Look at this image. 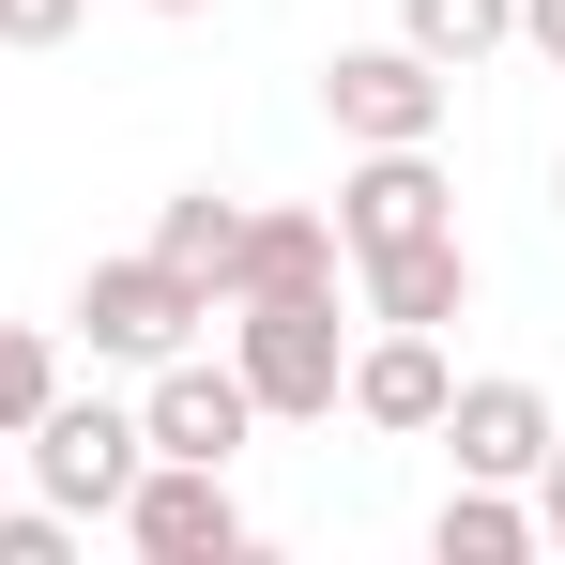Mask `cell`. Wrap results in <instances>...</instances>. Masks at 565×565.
Returning a JSON list of instances; mask_svg holds the SVG:
<instances>
[{"label": "cell", "mask_w": 565, "mask_h": 565, "mask_svg": "<svg viewBox=\"0 0 565 565\" xmlns=\"http://www.w3.org/2000/svg\"><path fill=\"white\" fill-rule=\"evenodd\" d=\"M352 276H367V321H413V337H444V321L473 306V245H459V230H413V245H367Z\"/></svg>", "instance_id": "obj_11"}, {"label": "cell", "mask_w": 565, "mask_h": 565, "mask_svg": "<svg viewBox=\"0 0 565 565\" xmlns=\"http://www.w3.org/2000/svg\"><path fill=\"white\" fill-rule=\"evenodd\" d=\"M138 15H214V0H138Z\"/></svg>", "instance_id": "obj_20"}, {"label": "cell", "mask_w": 565, "mask_h": 565, "mask_svg": "<svg viewBox=\"0 0 565 565\" xmlns=\"http://www.w3.org/2000/svg\"><path fill=\"white\" fill-rule=\"evenodd\" d=\"M62 551H77V520H62L46 489H31V504H0V565H62Z\"/></svg>", "instance_id": "obj_16"}, {"label": "cell", "mask_w": 565, "mask_h": 565, "mask_svg": "<svg viewBox=\"0 0 565 565\" xmlns=\"http://www.w3.org/2000/svg\"><path fill=\"white\" fill-rule=\"evenodd\" d=\"M230 367H245V397H260V428H337V382H352V321H337V290L230 306Z\"/></svg>", "instance_id": "obj_1"}, {"label": "cell", "mask_w": 565, "mask_h": 565, "mask_svg": "<svg viewBox=\"0 0 565 565\" xmlns=\"http://www.w3.org/2000/svg\"><path fill=\"white\" fill-rule=\"evenodd\" d=\"M199 321H214V290L169 276L153 245L77 276V337H93V367H169V352H199Z\"/></svg>", "instance_id": "obj_4"}, {"label": "cell", "mask_w": 565, "mask_h": 565, "mask_svg": "<svg viewBox=\"0 0 565 565\" xmlns=\"http://www.w3.org/2000/svg\"><path fill=\"white\" fill-rule=\"evenodd\" d=\"M520 504H535V551H565V428H551V459L520 473Z\"/></svg>", "instance_id": "obj_18"}, {"label": "cell", "mask_w": 565, "mask_h": 565, "mask_svg": "<svg viewBox=\"0 0 565 565\" xmlns=\"http://www.w3.org/2000/svg\"><path fill=\"white\" fill-rule=\"evenodd\" d=\"M413 230H459V184H444V138H397V153H352L337 169V245H413Z\"/></svg>", "instance_id": "obj_7"}, {"label": "cell", "mask_w": 565, "mask_h": 565, "mask_svg": "<svg viewBox=\"0 0 565 565\" xmlns=\"http://www.w3.org/2000/svg\"><path fill=\"white\" fill-rule=\"evenodd\" d=\"M93 0H0V46H77Z\"/></svg>", "instance_id": "obj_17"}, {"label": "cell", "mask_w": 565, "mask_h": 565, "mask_svg": "<svg viewBox=\"0 0 565 565\" xmlns=\"http://www.w3.org/2000/svg\"><path fill=\"white\" fill-rule=\"evenodd\" d=\"M551 199H565V169H551Z\"/></svg>", "instance_id": "obj_22"}, {"label": "cell", "mask_w": 565, "mask_h": 565, "mask_svg": "<svg viewBox=\"0 0 565 565\" xmlns=\"http://www.w3.org/2000/svg\"><path fill=\"white\" fill-rule=\"evenodd\" d=\"M0 473H15V444H0Z\"/></svg>", "instance_id": "obj_21"}, {"label": "cell", "mask_w": 565, "mask_h": 565, "mask_svg": "<svg viewBox=\"0 0 565 565\" xmlns=\"http://www.w3.org/2000/svg\"><path fill=\"white\" fill-rule=\"evenodd\" d=\"M520 46H535V62H565V0H520Z\"/></svg>", "instance_id": "obj_19"}, {"label": "cell", "mask_w": 565, "mask_h": 565, "mask_svg": "<svg viewBox=\"0 0 565 565\" xmlns=\"http://www.w3.org/2000/svg\"><path fill=\"white\" fill-rule=\"evenodd\" d=\"M138 444L153 459H245L260 444V397H245V367L230 352H169V367H138Z\"/></svg>", "instance_id": "obj_6"}, {"label": "cell", "mask_w": 565, "mask_h": 565, "mask_svg": "<svg viewBox=\"0 0 565 565\" xmlns=\"http://www.w3.org/2000/svg\"><path fill=\"white\" fill-rule=\"evenodd\" d=\"M107 535L138 565H245V504L214 459H138V489L107 504Z\"/></svg>", "instance_id": "obj_5"}, {"label": "cell", "mask_w": 565, "mask_h": 565, "mask_svg": "<svg viewBox=\"0 0 565 565\" xmlns=\"http://www.w3.org/2000/svg\"><path fill=\"white\" fill-rule=\"evenodd\" d=\"M15 459H31V489H46V504L93 535L107 504L138 489V459H153V444H138V397H77V382H62V397L15 428Z\"/></svg>", "instance_id": "obj_2"}, {"label": "cell", "mask_w": 565, "mask_h": 565, "mask_svg": "<svg viewBox=\"0 0 565 565\" xmlns=\"http://www.w3.org/2000/svg\"><path fill=\"white\" fill-rule=\"evenodd\" d=\"M551 428H565V413L535 397V382L489 367V382H459V397H444V428H428V444H444L459 473H489V489H520V473L551 459Z\"/></svg>", "instance_id": "obj_10"}, {"label": "cell", "mask_w": 565, "mask_h": 565, "mask_svg": "<svg viewBox=\"0 0 565 565\" xmlns=\"http://www.w3.org/2000/svg\"><path fill=\"white\" fill-rule=\"evenodd\" d=\"M230 245H245V199H230V184H184L169 214H153V260L199 276V290H230Z\"/></svg>", "instance_id": "obj_13"}, {"label": "cell", "mask_w": 565, "mask_h": 565, "mask_svg": "<svg viewBox=\"0 0 565 565\" xmlns=\"http://www.w3.org/2000/svg\"><path fill=\"white\" fill-rule=\"evenodd\" d=\"M397 31H413L444 77H473V62H504V46H520V0H397Z\"/></svg>", "instance_id": "obj_14"}, {"label": "cell", "mask_w": 565, "mask_h": 565, "mask_svg": "<svg viewBox=\"0 0 565 565\" xmlns=\"http://www.w3.org/2000/svg\"><path fill=\"white\" fill-rule=\"evenodd\" d=\"M46 397H62V337H46V321H0V444H15Z\"/></svg>", "instance_id": "obj_15"}, {"label": "cell", "mask_w": 565, "mask_h": 565, "mask_svg": "<svg viewBox=\"0 0 565 565\" xmlns=\"http://www.w3.org/2000/svg\"><path fill=\"white\" fill-rule=\"evenodd\" d=\"M444 397H459L444 337H413V321H367V337H352V382H337V413H352V428L428 444V428H444Z\"/></svg>", "instance_id": "obj_8"}, {"label": "cell", "mask_w": 565, "mask_h": 565, "mask_svg": "<svg viewBox=\"0 0 565 565\" xmlns=\"http://www.w3.org/2000/svg\"><path fill=\"white\" fill-rule=\"evenodd\" d=\"M337 276H352V245H337L321 199H245V245H230L214 306H276V290H337Z\"/></svg>", "instance_id": "obj_9"}, {"label": "cell", "mask_w": 565, "mask_h": 565, "mask_svg": "<svg viewBox=\"0 0 565 565\" xmlns=\"http://www.w3.org/2000/svg\"><path fill=\"white\" fill-rule=\"evenodd\" d=\"M428 565H535V504L489 489V473H459L444 520H428Z\"/></svg>", "instance_id": "obj_12"}, {"label": "cell", "mask_w": 565, "mask_h": 565, "mask_svg": "<svg viewBox=\"0 0 565 565\" xmlns=\"http://www.w3.org/2000/svg\"><path fill=\"white\" fill-rule=\"evenodd\" d=\"M444 107H459V77L413 46V31H382V46H337L321 62V122L352 138V153H397V138H444Z\"/></svg>", "instance_id": "obj_3"}]
</instances>
